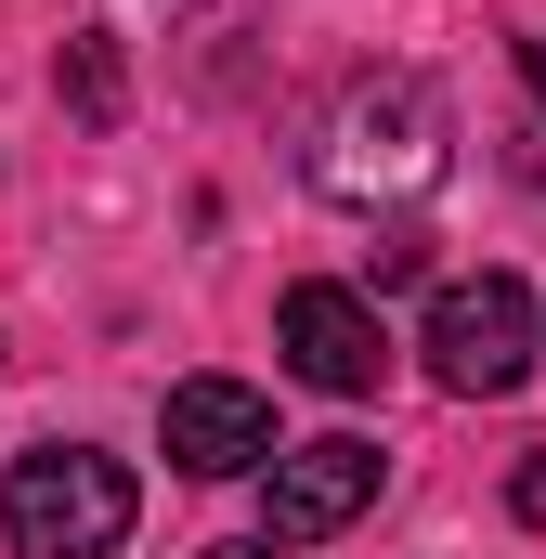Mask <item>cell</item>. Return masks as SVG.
<instances>
[{
  "label": "cell",
  "instance_id": "obj_4",
  "mask_svg": "<svg viewBox=\"0 0 546 559\" xmlns=\"http://www.w3.org/2000/svg\"><path fill=\"white\" fill-rule=\"evenodd\" d=\"M378 508V442H352V429H325V442H286L261 481V534L273 547H325V534H352Z\"/></svg>",
  "mask_w": 546,
  "mask_h": 559
},
{
  "label": "cell",
  "instance_id": "obj_1",
  "mask_svg": "<svg viewBox=\"0 0 546 559\" xmlns=\"http://www.w3.org/2000/svg\"><path fill=\"white\" fill-rule=\"evenodd\" d=\"M442 92L416 79V66H365V79H339V105L312 118V182L339 195V209H416L429 182H442Z\"/></svg>",
  "mask_w": 546,
  "mask_h": 559
},
{
  "label": "cell",
  "instance_id": "obj_8",
  "mask_svg": "<svg viewBox=\"0 0 546 559\" xmlns=\"http://www.w3.org/2000/svg\"><path fill=\"white\" fill-rule=\"evenodd\" d=\"M508 521H521V534H546V455H521V481H508Z\"/></svg>",
  "mask_w": 546,
  "mask_h": 559
},
{
  "label": "cell",
  "instance_id": "obj_5",
  "mask_svg": "<svg viewBox=\"0 0 546 559\" xmlns=\"http://www.w3.org/2000/svg\"><path fill=\"white\" fill-rule=\"evenodd\" d=\"M273 338H286V365L312 378V391H378L391 378V325H378V299H352V286H286L273 299Z\"/></svg>",
  "mask_w": 546,
  "mask_h": 559
},
{
  "label": "cell",
  "instance_id": "obj_6",
  "mask_svg": "<svg viewBox=\"0 0 546 559\" xmlns=\"http://www.w3.org/2000/svg\"><path fill=\"white\" fill-rule=\"evenodd\" d=\"M156 442H169L182 481H235V468H273V455H286V442H273V404L248 378H182L169 417H156Z\"/></svg>",
  "mask_w": 546,
  "mask_h": 559
},
{
  "label": "cell",
  "instance_id": "obj_9",
  "mask_svg": "<svg viewBox=\"0 0 546 559\" xmlns=\"http://www.w3.org/2000/svg\"><path fill=\"white\" fill-rule=\"evenodd\" d=\"M521 79H534V105H546V26H534V39H521Z\"/></svg>",
  "mask_w": 546,
  "mask_h": 559
},
{
  "label": "cell",
  "instance_id": "obj_3",
  "mask_svg": "<svg viewBox=\"0 0 546 559\" xmlns=\"http://www.w3.org/2000/svg\"><path fill=\"white\" fill-rule=\"evenodd\" d=\"M534 338H546V312H534L521 274H455L429 299V378H442L455 404L521 391V378H534Z\"/></svg>",
  "mask_w": 546,
  "mask_h": 559
},
{
  "label": "cell",
  "instance_id": "obj_10",
  "mask_svg": "<svg viewBox=\"0 0 546 559\" xmlns=\"http://www.w3.org/2000/svg\"><path fill=\"white\" fill-rule=\"evenodd\" d=\"M195 559H273V534H235V547H195Z\"/></svg>",
  "mask_w": 546,
  "mask_h": 559
},
{
  "label": "cell",
  "instance_id": "obj_2",
  "mask_svg": "<svg viewBox=\"0 0 546 559\" xmlns=\"http://www.w3.org/2000/svg\"><path fill=\"white\" fill-rule=\"evenodd\" d=\"M131 468L118 455H92V442H39V455H13V495H0V521H13V547L26 559H118L131 547Z\"/></svg>",
  "mask_w": 546,
  "mask_h": 559
},
{
  "label": "cell",
  "instance_id": "obj_7",
  "mask_svg": "<svg viewBox=\"0 0 546 559\" xmlns=\"http://www.w3.org/2000/svg\"><path fill=\"white\" fill-rule=\"evenodd\" d=\"M66 92H79V118L105 131V118H118V52H105V39H79V52H66Z\"/></svg>",
  "mask_w": 546,
  "mask_h": 559
}]
</instances>
